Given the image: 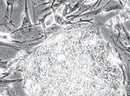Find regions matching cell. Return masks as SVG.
<instances>
[{
  "mask_svg": "<svg viewBox=\"0 0 130 96\" xmlns=\"http://www.w3.org/2000/svg\"><path fill=\"white\" fill-rule=\"evenodd\" d=\"M28 96H119L122 74L111 49L90 26L59 33L25 68Z\"/></svg>",
  "mask_w": 130,
  "mask_h": 96,
  "instance_id": "cell-1",
  "label": "cell"
},
{
  "mask_svg": "<svg viewBox=\"0 0 130 96\" xmlns=\"http://www.w3.org/2000/svg\"><path fill=\"white\" fill-rule=\"evenodd\" d=\"M124 6L130 12V0H122Z\"/></svg>",
  "mask_w": 130,
  "mask_h": 96,
  "instance_id": "cell-2",
  "label": "cell"
}]
</instances>
